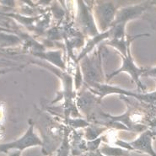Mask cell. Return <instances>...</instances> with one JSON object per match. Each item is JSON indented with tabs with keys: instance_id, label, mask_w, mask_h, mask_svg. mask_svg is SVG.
<instances>
[{
	"instance_id": "cell-1",
	"label": "cell",
	"mask_w": 156,
	"mask_h": 156,
	"mask_svg": "<svg viewBox=\"0 0 156 156\" xmlns=\"http://www.w3.org/2000/svg\"><path fill=\"white\" fill-rule=\"evenodd\" d=\"M80 66L83 77V82L86 86L94 83H105L103 73L101 51H95L92 55H87L80 60Z\"/></svg>"
},
{
	"instance_id": "cell-2",
	"label": "cell",
	"mask_w": 156,
	"mask_h": 156,
	"mask_svg": "<svg viewBox=\"0 0 156 156\" xmlns=\"http://www.w3.org/2000/svg\"><path fill=\"white\" fill-rule=\"evenodd\" d=\"M87 88L90 90L91 93H93L95 95H98L100 100H101L104 96H106L111 94H118L127 96H133L138 100L147 102V103H153L156 101V91L151 92V93H133L131 91L125 90L116 86H112L105 83H94L92 85L87 86Z\"/></svg>"
},
{
	"instance_id": "cell-3",
	"label": "cell",
	"mask_w": 156,
	"mask_h": 156,
	"mask_svg": "<svg viewBox=\"0 0 156 156\" xmlns=\"http://www.w3.org/2000/svg\"><path fill=\"white\" fill-rule=\"evenodd\" d=\"M117 9L113 2H98V4L95 5L94 18L96 19V26L101 33L112 28Z\"/></svg>"
},
{
	"instance_id": "cell-4",
	"label": "cell",
	"mask_w": 156,
	"mask_h": 156,
	"mask_svg": "<svg viewBox=\"0 0 156 156\" xmlns=\"http://www.w3.org/2000/svg\"><path fill=\"white\" fill-rule=\"evenodd\" d=\"M42 140L37 136L34 132V125L30 124L26 133L17 140L6 144H0V152L8 153L10 150H20L23 151L25 149L35 147V146H42Z\"/></svg>"
},
{
	"instance_id": "cell-5",
	"label": "cell",
	"mask_w": 156,
	"mask_h": 156,
	"mask_svg": "<svg viewBox=\"0 0 156 156\" xmlns=\"http://www.w3.org/2000/svg\"><path fill=\"white\" fill-rule=\"evenodd\" d=\"M122 56V55H121ZM122 66L120 67V69H118L116 71H114L112 73H110L109 76L107 77V80L106 81L109 82L112 78L114 76L117 75L118 73H127L131 76V78L133 79V80L134 81L136 84L138 85V87L141 90L144 91L145 90V87L144 85L142 83L141 80H140V77L143 76V74L144 73V70L145 69H143V68H138V66L135 64L134 61H133V58L132 57L130 51V47L127 49V53L126 57L122 56Z\"/></svg>"
},
{
	"instance_id": "cell-6",
	"label": "cell",
	"mask_w": 156,
	"mask_h": 156,
	"mask_svg": "<svg viewBox=\"0 0 156 156\" xmlns=\"http://www.w3.org/2000/svg\"><path fill=\"white\" fill-rule=\"evenodd\" d=\"M77 4L79 9V12H78L79 26L86 36L91 37V38L96 37L100 34V32L92 12L83 1H79Z\"/></svg>"
},
{
	"instance_id": "cell-7",
	"label": "cell",
	"mask_w": 156,
	"mask_h": 156,
	"mask_svg": "<svg viewBox=\"0 0 156 156\" xmlns=\"http://www.w3.org/2000/svg\"><path fill=\"white\" fill-rule=\"evenodd\" d=\"M147 7L148 6L144 4H137L133 6L131 5L127 7L120 8L116 11L115 20L113 22L112 27L116 25H122L126 26L127 22L140 17L146 10Z\"/></svg>"
},
{
	"instance_id": "cell-8",
	"label": "cell",
	"mask_w": 156,
	"mask_h": 156,
	"mask_svg": "<svg viewBox=\"0 0 156 156\" xmlns=\"http://www.w3.org/2000/svg\"><path fill=\"white\" fill-rule=\"evenodd\" d=\"M156 136V132L147 130L144 131L135 140L129 142L134 151L144 153L150 156H156V152L153 149V138Z\"/></svg>"
},
{
	"instance_id": "cell-9",
	"label": "cell",
	"mask_w": 156,
	"mask_h": 156,
	"mask_svg": "<svg viewBox=\"0 0 156 156\" xmlns=\"http://www.w3.org/2000/svg\"><path fill=\"white\" fill-rule=\"evenodd\" d=\"M37 58H40L43 60H46L49 63H51L52 66L57 67L62 71L66 70V64L62 59V51L61 50H54L49 51H35L33 52Z\"/></svg>"
},
{
	"instance_id": "cell-10",
	"label": "cell",
	"mask_w": 156,
	"mask_h": 156,
	"mask_svg": "<svg viewBox=\"0 0 156 156\" xmlns=\"http://www.w3.org/2000/svg\"><path fill=\"white\" fill-rule=\"evenodd\" d=\"M149 34H142V35H138V36H134V37L126 36L124 38H122V39H110V41H107L105 43L108 46L116 48L122 56L126 57L127 53V49L130 47V44L133 41L135 40L136 38H138V37H149Z\"/></svg>"
},
{
	"instance_id": "cell-11",
	"label": "cell",
	"mask_w": 156,
	"mask_h": 156,
	"mask_svg": "<svg viewBox=\"0 0 156 156\" xmlns=\"http://www.w3.org/2000/svg\"><path fill=\"white\" fill-rule=\"evenodd\" d=\"M112 38V30L111 29L103 33H100L99 35H97L96 37H92L91 39L88 41L87 44L84 46V48L83 49V51L80 52V54L79 55V57L77 58L76 62H80V60H82L85 56H87L91 52V51L94 49L96 45H98L99 43H101V41L105 40H108Z\"/></svg>"
},
{
	"instance_id": "cell-12",
	"label": "cell",
	"mask_w": 156,
	"mask_h": 156,
	"mask_svg": "<svg viewBox=\"0 0 156 156\" xmlns=\"http://www.w3.org/2000/svg\"><path fill=\"white\" fill-rule=\"evenodd\" d=\"M99 97H95V94L90 92H84L80 94L79 98H77V105L83 111V112L88 114V112L91 109V106L94 105V101H100Z\"/></svg>"
},
{
	"instance_id": "cell-13",
	"label": "cell",
	"mask_w": 156,
	"mask_h": 156,
	"mask_svg": "<svg viewBox=\"0 0 156 156\" xmlns=\"http://www.w3.org/2000/svg\"><path fill=\"white\" fill-rule=\"evenodd\" d=\"M98 151L104 156H130V151L128 150L122 149L120 147H112L106 144L101 147Z\"/></svg>"
},
{
	"instance_id": "cell-14",
	"label": "cell",
	"mask_w": 156,
	"mask_h": 156,
	"mask_svg": "<svg viewBox=\"0 0 156 156\" xmlns=\"http://www.w3.org/2000/svg\"><path fill=\"white\" fill-rule=\"evenodd\" d=\"M106 130L105 127H95V126H91L85 128V133H84V138L87 141H92L96 138H100V136L102 133H104Z\"/></svg>"
},
{
	"instance_id": "cell-15",
	"label": "cell",
	"mask_w": 156,
	"mask_h": 156,
	"mask_svg": "<svg viewBox=\"0 0 156 156\" xmlns=\"http://www.w3.org/2000/svg\"><path fill=\"white\" fill-rule=\"evenodd\" d=\"M21 42L20 39L14 35H6L0 33V47L15 46Z\"/></svg>"
},
{
	"instance_id": "cell-16",
	"label": "cell",
	"mask_w": 156,
	"mask_h": 156,
	"mask_svg": "<svg viewBox=\"0 0 156 156\" xmlns=\"http://www.w3.org/2000/svg\"><path fill=\"white\" fill-rule=\"evenodd\" d=\"M73 82H74L75 89L76 90H80L81 85H82V83L83 82V77L79 62L77 63L76 69H75V76L73 78Z\"/></svg>"
},
{
	"instance_id": "cell-17",
	"label": "cell",
	"mask_w": 156,
	"mask_h": 156,
	"mask_svg": "<svg viewBox=\"0 0 156 156\" xmlns=\"http://www.w3.org/2000/svg\"><path fill=\"white\" fill-rule=\"evenodd\" d=\"M103 138H104V137H100V138H96L94 140H92V141H87V143H86V149L89 150L90 153H94L98 151Z\"/></svg>"
},
{
	"instance_id": "cell-18",
	"label": "cell",
	"mask_w": 156,
	"mask_h": 156,
	"mask_svg": "<svg viewBox=\"0 0 156 156\" xmlns=\"http://www.w3.org/2000/svg\"><path fill=\"white\" fill-rule=\"evenodd\" d=\"M69 122L71 127L73 128H80V127H84L86 128L87 127L90 126V123L88 122L86 120L80 119V118H72V119H69Z\"/></svg>"
},
{
	"instance_id": "cell-19",
	"label": "cell",
	"mask_w": 156,
	"mask_h": 156,
	"mask_svg": "<svg viewBox=\"0 0 156 156\" xmlns=\"http://www.w3.org/2000/svg\"><path fill=\"white\" fill-rule=\"evenodd\" d=\"M115 144L116 145V147H120V148L128 150V151H134L133 149L132 148V146L130 145L129 142L123 141V140H116L115 142Z\"/></svg>"
},
{
	"instance_id": "cell-20",
	"label": "cell",
	"mask_w": 156,
	"mask_h": 156,
	"mask_svg": "<svg viewBox=\"0 0 156 156\" xmlns=\"http://www.w3.org/2000/svg\"><path fill=\"white\" fill-rule=\"evenodd\" d=\"M143 76L150 77V78L156 80V66L153 67V68H149V69H145Z\"/></svg>"
},
{
	"instance_id": "cell-21",
	"label": "cell",
	"mask_w": 156,
	"mask_h": 156,
	"mask_svg": "<svg viewBox=\"0 0 156 156\" xmlns=\"http://www.w3.org/2000/svg\"><path fill=\"white\" fill-rule=\"evenodd\" d=\"M9 156H21L22 151H20V150H10L9 151Z\"/></svg>"
},
{
	"instance_id": "cell-22",
	"label": "cell",
	"mask_w": 156,
	"mask_h": 156,
	"mask_svg": "<svg viewBox=\"0 0 156 156\" xmlns=\"http://www.w3.org/2000/svg\"><path fill=\"white\" fill-rule=\"evenodd\" d=\"M12 64V62H8L6 60H1L0 59V67H2V66H4V67H7V66H9Z\"/></svg>"
},
{
	"instance_id": "cell-23",
	"label": "cell",
	"mask_w": 156,
	"mask_h": 156,
	"mask_svg": "<svg viewBox=\"0 0 156 156\" xmlns=\"http://www.w3.org/2000/svg\"><path fill=\"white\" fill-rule=\"evenodd\" d=\"M15 69H0V74H4V73H6L8 72L13 71Z\"/></svg>"
},
{
	"instance_id": "cell-24",
	"label": "cell",
	"mask_w": 156,
	"mask_h": 156,
	"mask_svg": "<svg viewBox=\"0 0 156 156\" xmlns=\"http://www.w3.org/2000/svg\"><path fill=\"white\" fill-rule=\"evenodd\" d=\"M89 155L90 156H99V154H98V153H97V151H96V152H94V153H90V154H89Z\"/></svg>"
},
{
	"instance_id": "cell-25",
	"label": "cell",
	"mask_w": 156,
	"mask_h": 156,
	"mask_svg": "<svg viewBox=\"0 0 156 156\" xmlns=\"http://www.w3.org/2000/svg\"><path fill=\"white\" fill-rule=\"evenodd\" d=\"M97 153H98V154H99V156H104V155H102L101 154H100V152H99V151H97Z\"/></svg>"
},
{
	"instance_id": "cell-26",
	"label": "cell",
	"mask_w": 156,
	"mask_h": 156,
	"mask_svg": "<svg viewBox=\"0 0 156 156\" xmlns=\"http://www.w3.org/2000/svg\"><path fill=\"white\" fill-rule=\"evenodd\" d=\"M154 122H155V125H156V120H155V121H154Z\"/></svg>"
},
{
	"instance_id": "cell-27",
	"label": "cell",
	"mask_w": 156,
	"mask_h": 156,
	"mask_svg": "<svg viewBox=\"0 0 156 156\" xmlns=\"http://www.w3.org/2000/svg\"><path fill=\"white\" fill-rule=\"evenodd\" d=\"M155 80V82H156V80Z\"/></svg>"
}]
</instances>
